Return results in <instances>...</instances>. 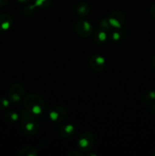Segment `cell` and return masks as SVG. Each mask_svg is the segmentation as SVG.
Masks as SVG:
<instances>
[{"label": "cell", "instance_id": "1", "mask_svg": "<svg viewBox=\"0 0 155 156\" xmlns=\"http://www.w3.org/2000/svg\"><path fill=\"white\" fill-rule=\"evenodd\" d=\"M23 105L26 111L32 116L42 115L46 110V103L43 99L35 94L24 96Z\"/></svg>", "mask_w": 155, "mask_h": 156}, {"label": "cell", "instance_id": "2", "mask_svg": "<svg viewBox=\"0 0 155 156\" xmlns=\"http://www.w3.org/2000/svg\"><path fill=\"white\" fill-rule=\"evenodd\" d=\"M20 126L23 133L27 136H33L39 130V123L27 111H21Z\"/></svg>", "mask_w": 155, "mask_h": 156}, {"label": "cell", "instance_id": "3", "mask_svg": "<svg viewBox=\"0 0 155 156\" xmlns=\"http://www.w3.org/2000/svg\"><path fill=\"white\" fill-rule=\"evenodd\" d=\"M77 144L79 150L81 152H90L94 144V136L92 133L88 131L82 133L78 139Z\"/></svg>", "mask_w": 155, "mask_h": 156}, {"label": "cell", "instance_id": "4", "mask_svg": "<svg viewBox=\"0 0 155 156\" xmlns=\"http://www.w3.org/2000/svg\"><path fill=\"white\" fill-rule=\"evenodd\" d=\"M9 97L12 103H19L24 98V87L19 83H14L11 85L9 91Z\"/></svg>", "mask_w": 155, "mask_h": 156}, {"label": "cell", "instance_id": "5", "mask_svg": "<svg viewBox=\"0 0 155 156\" xmlns=\"http://www.w3.org/2000/svg\"><path fill=\"white\" fill-rule=\"evenodd\" d=\"M76 33L82 38H88L93 34V26L88 21L79 20L75 25Z\"/></svg>", "mask_w": 155, "mask_h": 156}, {"label": "cell", "instance_id": "6", "mask_svg": "<svg viewBox=\"0 0 155 156\" xmlns=\"http://www.w3.org/2000/svg\"><path fill=\"white\" fill-rule=\"evenodd\" d=\"M107 18L111 27L114 30L122 28V26L126 21V16L121 11H115L112 12Z\"/></svg>", "mask_w": 155, "mask_h": 156}, {"label": "cell", "instance_id": "7", "mask_svg": "<svg viewBox=\"0 0 155 156\" xmlns=\"http://www.w3.org/2000/svg\"><path fill=\"white\" fill-rule=\"evenodd\" d=\"M67 117V111L65 108L59 105L53 107L49 112V118L51 121L59 123L65 120Z\"/></svg>", "mask_w": 155, "mask_h": 156}, {"label": "cell", "instance_id": "8", "mask_svg": "<svg viewBox=\"0 0 155 156\" xmlns=\"http://www.w3.org/2000/svg\"><path fill=\"white\" fill-rule=\"evenodd\" d=\"M89 66L94 72L100 73L106 66V59L100 54L93 55L89 59Z\"/></svg>", "mask_w": 155, "mask_h": 156}, {"label": "cell", "instance_id": "9", "mask_svg": "<svg viewBox=\"0 0 155 156\" xmlns=\"http://www.w3.org/2000/svg\"><path fill=\"white\" fill-rule=\"evenodd\" d=\"M13 25V18L9 14L0 15V32H5L10 30Z\"/></svg>", "mask_w": 155, "mask_h": 156}, {"label": "cell", "instance_id": "10", "mask_svg": "<svg viewBox=\"0 0 155 156\" xmlns=\"http://www.w3.org/2000/svg\"><path fill=\"white\" fill-rule=\"evenodd\" d=\"M108 37H108L107 31L101 27L97 28L93 35V39L94 42L98 45H103V44H105L108 40Z\"/></svg>", "mask_w": 155, "mask_h": 156}, {"label": "cell", "instance_id": "11", "mask_svg": "<svg viewBox=\"0 0 155 156\" xmlns=\"http://www.w3.org/2000/svg\"><path fill=\"white\" fill-rule=\"evenodd\" d=\"M75 133V127L72 124L66 123L62 125L59 129V134L63 138H69Z\"/></svg>", "mask_w": 155, "mask_h": 156}, {"label": "cell", "instance_id": "12", "mask_svg": "<svg viewBox=\"0 0 155 156\" xmlns=\"http://www.w3.org/2000/svg\"><path fill=\"white\" fill-rule=\"evenodd\" d=\"M91 12V8L90 5L85 2H80L76 6V14L79 18H84Z\"/></svg>", "mask_w": 155, "mask_h": 156}, {"label": "cell", "instance_id": "13", "mask_svg": "<svg viewBox=\"0 0 155 156\" xmlns=\"http://www.w3.org/2000/svg\"><path fill=\"white\" fill-rule=\"evenodd\" d=\"M18 156H37V150L33 146H25L18 152Z\"/></svg>", "mask_w": 155, "mask_h": 156}, {"label": "cell", "instance_id": "14", "mask_svg": "<svg viewBox=\"0 0 155 156\" xmlns=\"http://www.w3.org/2000/svg\"><path fill=\"white\" fill-rule=\"evenodd\" d=\"M20 119H21L20 114H18L17 112H15V111H8V112L5 114V120L10 123H17L18 120H20Z\"/></svg>", "mask_w": 155, "mask_h": 156}, {"label": "cell", "instance_id": "15", "mask_svg": "<svg viewBox=\"0 0 155 156\" xmlns=\"http://www.w3.org/2000/svg\"><path fill=\"white\" fill-rule=\"evenodd\" d=\"M122 29H119V30H114L111 32L110 34V39L111 41H114V42H118L120 41L122 38L123 34L125 33L122 32Z\"/></svg>", "mask_w": 155, "mask_h": 156}, {"label": "cell", "instance_id": "16", "mask_svg": "<svg viewBox=\"0 0 155 156\" xmlns=\"http://www.w3.org/2000/svg\"><path fill=\"white\" fill-rule=\"evenodd\" d=\"M143 99L147 104H155V91H150L146 93L143 97Z\"/></svg>", "mask_w": 155, "mask_h": 156}, {"label": "cell", "instance_id": "17", "mask_svg": "<svg viewBox=\"0 0 155 156\" xmlns=\"http://www.w3.org/2000/svg\"><path fill=\"white\" fill-rule=\"evenodd\" d=\"M53 0H34L33 5L35 7L41 8V9H45L51 5Z\"/></svg>", "mask_w": 155, "mask_h": 156}, {"label": "cell", "instance_id": "18", "mask_svg": "<svg viewBox=\"0 0 155 156\" xmlns=\"http://www.w3.org/2000/svg\"><path fill=\"white\" fill-rule=\"evenodd\" d=\"M99 24H100V27L104 29L107 32L110 31L112 30V27H111L110 24H109L108 18H102L100 21V22H99Z\"/></svg>", "mask_w": 155, "mask_h": 156}, {"label": "cell", "instance_id": "19", "mask_svg": "<svg viewBox=\"0 0 155 156\" xmlns=\"http://www.w3.org/2000/svg\"><path fill=\"white\" fill-rule=\"evenodd\" d=\"M35 9H36V7H35L34 5H30L25 6L24 10H23V14H24V16H30L34 12Z\"/></svg>", "mask_w": 155, "mask_h": 156}, {"label": "cell", "instance_id": "20", "mask_svg": "<svg viewBox=\"0 0 155 156\" xmlns=\"http://www.w3.org/2000/svg\"><path fill=\"white\" fill-rule=\"evenodd\" d=\"M11 105L10 99H7L5 98H0V110H6L9 108Z\"/></svg>", "mask_w": 155, "mask_h": 156}, {"label": "cell", "instance_id": "21", "mask_svg": "<svg viewBox=\"0 0 155 156\" xmlns=\"http://www.w3.org/2000/svg\"><path fill=\"white\" fill-rule=\"evenodd\" d=\"M150 15H151V16L153 17V19L155 20V2H153V4L151 5V6H150Z\"/></svg>", "mask_w": 155, "mask_h": 156}, {"label": "cell", "instance_id": "22", "mask_svg": "<svg viewBox=\"0 0 155 156\" xmlns=\"http://www.w3.org/2000/svg\"><path fill=\"white\" fill-rule=\"evenodd\" d=\"M68 156H81L82 153H81L78 151H72L68 155Z\"/></svg>", "mask_w": 155, "mask_h": 156}, {"label": "cell", "instance_id": "23", "mask_svg": "<svg viewBox=\"0 0 155 156\" xmlns=\"http://www.w3.org/2000/svg\"><path fill=\"white\" fill-rule=\"evenodd\" d=\"M9 0H0V8L5 7L9 3Z\"/></svg>", "mask_w": 155, "mask_h": 156}, {"label": "cell", "instance_id": "24", "mask_svg": "<svg viewBox=\"0 0 155 156\" xmlns=\"http://www.w3.org/2000/svg\"><path fill=\"white\" fill-rule=\"evenodd\" d=\"M15 1L18 2V3H27L30 0H15Z\"/></svg>", "mask_w": 155, "mask_h": 156}, {"label": "cell", "instance_id": "25", "mask_svg": "<svg viewBox=\"0 0 155 156\" xmlns=\"http://www.w3.org/2000/svg\"><path fill=\"white\" fill-rule=\"evenodd\" d=\"M152 64L153 65V66H155V54L153 55V59H152Z\"/></svg>", "mask_w": 155, "mask_h": 156}, {"label": "cell", "instance_id": "26", "mask_svg": "<svg viewBox=\"0 0 155 156\" xmlns=\"http://www.w3.org/2000/svg\"><path fill=\"white\" fill-rule=\"evenodd\" d=\"M88 156H90V155H93V156H97V155L96 154H92V153H88V155H87Z\"/></svg>", "mask_w": 155, "mask_h": 156}]
</instances>
